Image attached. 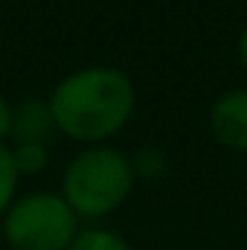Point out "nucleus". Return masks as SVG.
<instances>
[{"mask_svg":"<svg viewBox=\"0 0 247 250\" xmlns=\"http://www.w3.org/2000/svg\"><path fill=\"white\" fill-rule=\"evenodd\" d=\"M209 131L224 148L247 154V87L227 90L212 102Z\"/></svg>","mask_w":247,"mask_h":250,"instance_id":"nucleus-4","label":"nucleus"},{"mask_svg":"<svg viewBox=\"0 0 247 250\" xmlns=\"http://www.w3.org/2000/svg\"><path fill=\"white\" fill-rule=\"evenodd\" d=\"M9 151H12V160H15V169L21 178L44 172L50 163L47 146H41V143H15V146H9Z\"/></svg>","mask_w":247,"mask_h":250,"instance_id":"nucleus-6","label":"nucleus"},{"mask_svg":"<svg viewBox=\"0 0 247 250\" xmlns=\"http://www.w3.org/2000/svg\"><path fill=\"white\" fill-rule=\"evenodd\" d=\"M53 134H56V123H53V111L47 99H26L18 108H12V131H9L12 143L47 146Z\"/></svg>","mask_w":247,"mask_h":250,"instance_id":"nucleus-5","label":"nucleus"},{"mask_svg":"<svg viewBox=\"0 0 247 250\" xmlns=\"http://www.w3.org/2000/svg\"><path fill=\"white\" fill-rule=\"evenodd\" d=\"M134 178L137 169L123 151L90 146L64 166L62 198L79 218H105L128 201Z\"/></svg>","mask_w":247,"mask_h":250,"instance_id":"nucleus-2","label":"nucleus"},{"mask_svg":"<svg viewBox=\"0 0 247 250\" xmlns=\"http://www.w3.org/2000/svg\"><path fill=\"white\" fill-rule=\"evenodd\" d=\"M3 236L12 250H67L79 236V215L62 192H29L3 215Z\"/></svg>","mask_w":247,"mask_h":250,"instance_id":"nucleus-3","label":"nucleus"},{"mask_svg":"<svg viewBox=\"0 0 247 250\" xmlns=\"http://www.w3.org/2000/svg\"><path fill=\"white\" fill-rule=\"evenodd\" d=\"M47 102L56 131L79 143L102 146L134 117L137 87L123 70L96 64L67 73Z\"/></svg>","mask_w":247,"mask_h":250,"instance_id":"nucleus-1","label":"nucleus"},{"mask_svg":"<svg viewBox=\"0 0 247 250\" xmlns=\"http://www.w3.org/2000/svg\"><path fill=\"white\" fill-rule=\"evenodd\" d=\"M236 50H239V62H242V67L247 70V26L242 29V35H239V47H236Z\"/></svg>","mask_w":247,"mask_h":250,"instance_id":"nucleus-10","label":"nucleus"},{"mask_svg":"<svg viewBox=\"0 0 247 250\" xmlns=\"http://www.w3.org/2000/svg\"><path fill=\"white\" fill-rule=\"evenodd\" d=\"M9 131H12V105H9V99L0 93V143L9 137Z\"/></svg>","mask_w":247,"mask_h":250,"instance_id":"nucleus-9","label":"nucleus"},{"mask_svg":"<svg viewBox=\"0 0 247 250\" xmlns=\"http://www.w3.org/2000/svg\"><path fill=\"white\" fill-rule=\"evenodd\" d=\"M18 169H15V160H12V151L9 146L0 143V218L9 212V207L15 204V192H18Z\"/></svg>","mask_w":247,"mask_h":250,"instance_id":"nucleus-8","label":"nucleus"},{"mask_svg":"<svg viewBox=\"0 0 247 250\" xmlns=\"http://www.w3.org/2000/svg\"><path fill=\"white\" fill-rule=\"evenodd\" d=\"M67 250H131V245L114 230L90 227V230H79V236Z\"/></svg>","mask_w":247,"mask_h":250,"instance_id":"nucleus-7","label":"nucleus"}]
</instances>
